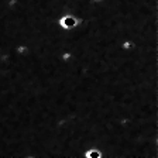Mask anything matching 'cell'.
<instances>
[{
    "label": "cell",
    "mask_w": 158,
    "mask_h": 158,
    "mask_svg": "<svg viewBox=\"0 0 158 158\" xmlns=\"http://www.w3.org/2000/svg\"><path fill=\"white\" fill-rule=\"evenodd\" d=\"M120 48H122L123 51H126V52H133L134 49H137V44H135L133 40L126 38L120 43Z\"/></svg>",
    "instance_id": "2"
},
{
    "label": "cell",
    "mask_w": 158,
    "mask_h": 158,
    "mask_svg": "<svg viewBox=\"0 0 158 158\" xmlns=\"http://www.w3.org/2000/svg\"><path fill=\"white\" fill-rule=\"evenodd\" d=\"M90 2H92V3H95V4H102L105 0H90Z\"/></svg>",
    "instance_id": "4"
},
{
    "label": "cell",
    "mask_w": 158,
    "mask_h": 158,
    "mask_svg": "<svg viewBox=\"0 0 158 158\" xmlns=\"http://www.w3.org/2000/svg\"><path fill=\"white\" fill-rule=\"evenodd\" d=\"M81 24H82V20L78 19L72 13H65L62 16H59V19H58V26L62 30H68V31L69 30H75Z\"/></svg>",
    "instance_id": "1"
},
{
    "label": "cell",
    "mask_w": 158,
    "mask_h": 158,
    "mask_svg": "<svg viewBox=\"0 0 158 158\" xmlns=\"http://www.w3.org/2000/svg\"><path fill=\"white\" fill-rule=\"evenodd\" d=\"M14 52L19 56H27L31 54V48L27 44H17L16 48H14Z\"/></svg>",
    "instance_id": "3"
}]
</instances>
